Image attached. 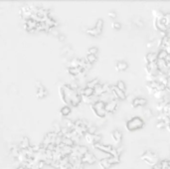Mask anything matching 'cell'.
Returning <instances> with one entry per match:
<instances>
[{
  "instance_id": "obj_1",
  "label": "cell",
  "mask_w": 170,
  "mask_h": 169,
  "mask_svg": "<svg viewBox=\"0 0 170 169\" xmlns=\"http://www.w3.org/2000/svg\"><path fill=\"white\" fill-rule=\"evenodd\" d=\"M144 125H145V122L140 116H133L126 121L125 127L128 131H136V130L142 129Z\"/></svg>"
},
{
  "instance_id": "obj_2",
  "label": "cell",
  "mask_w": 170,
  "mask_h": 169,
  "mask_svg": "<svg viewBox=\"0 0 170 169\" xmlns=\"http://www.w3.org/2000/svg\"><path fill=\"white\" fill-rule=\"evenodd\" d=\"M90 107H91V110L92 111L94 114L97 117H99L101 119H103V118L106 117L107 113L105 111V101H104L100 100V101H98L97 102H95L94 104H91Z\"/></svg>"
},
{
  "instance_id": "obj_3",
  "label": "cell",
  "mask_w": 170,
  "mask_h": 169,
  "mask_svg": "<svg viewBox=\"0 0 170 169\" xmlns=\"http://www.w3.org/2000/svg\"><path fill=\"white\" fill-rule=\"evenodd\" d=\"M140 159H141L143 162H145L146 164L150 165L151 167L154 166L155 164H157L159 161V158L158 156H157V154H155L154 152H152V151H150V150L144 151V152L141 154Z\"/></svg>"
},
{
  "instance_id": "obj_4",
  "label": "cell",
  "mask_w": 170,
  "mask_h": 169,
  "mask_svg": "<svg viewBox=\"0 0 170 169\" xmlns=\"http://www.w3.org/2000/svg\"><path fill=\"white\" fill-rule=\"evenodd\" d=\"M112 97L113 99L117 100V101H125L126 100V93L120 90L116 86H113L112 85V93H111Z\"/></svg>"
},
{
  "instance_id": "obj_5",
  "label": "cell",
  "mask_w": 170,
  "mask_h": 169,
  "mask_svg": "<svg viewBox=\"0 0 170 169\" xmlns=\"http://www.w3.org/2000/svg\"><path fill=\"white\" fill-rule=\"evenodd\" d=\"M118 109V101L112 99L105 102V111L107 113H114Z\"/></svg>"
},
{
  "instance_id": "obj_6",
  "label": "cell",
  "mask_w": 170,
  "mask_h": 169,
  "mask_svg": "<svg viewBox=\"0 0 170 169\" xmlns=\"http://www.w3.org/2000/svg\"><path fill=\"white\" fill-rule=\"evenodd\" d=\"M145 72H146L147 75L153 76V77H155V78H156L158 75H160V72H159L156 62H155V63L146 64V65H145Z\"/></svg>"
},
{
  "instance_id": "obj_7",
  "label": "cell",
  "mask_w": 170,
  "mask_h": 169,
  "mask_svg": "<svg viewBox=\"0 0 170 169\" xmlns=\"http://www.w3.org/2000/svg\"><path fill=\"white\" fill-rule=\"evenodd\" d=\"M81 160H82V162L85 164V163H87V164H90V165H92V164H95L97 161H98V158L97 156L94 154V153H91L90 151H88L86 154H84L82 158H81Z\"/></svg>"
},
{
  "instance_id": "obj_8",
  "label": "cell",
  "mask_w": 170,
  "mask_h": 169,
  "mask_svg": "<svg viewBox=\"0 0 170 169\" xmlns=\"http://www.w3.org/2000/svg\"><path fill=\"white\" fill-rule=\"evenodd\" d=\"M146 104H147V100L142 97H136L131 101L132 107H139V106L142 107V106H145Z\"/></svg>"
},
{
  "instance_id": "obj_9",
  "label": "cell",
  "mask_w": 170,
  "mask_h": 169,
  "mask_svg": "<svg viewBox=\"0 0 170 169\" xmlns=\"http://www.w3.org/2000/svg\"><path fill=\"white\" fill-rule=\"evenodd\" d=\"M111 136L113 138V141L115 143V144H120L121 141H122V138H123V134L120 130L118 129H115L113 130V132L111 133Z\"/></svg>"
},
{
  "instance_id": "obj_10",
  "label": "cell",
  "mask_w": 170,
  "mask_h": 169,
  "mask_svg": "<svg viewBox=\"0 0 170 169\" xmlns=\"http://www.w3.org/2000/svg\"><path fill=\"white\" fill-rule=\"evenodd\" d=\"M144 61L146 64L155 63L157 61V52H148L144 57Z\"/></svg>"
},
{
  "instance_id": "obj_11",
  "label": "cell",
  "mask_w": 170,
  "mask_h": 169,
  "mask_svg": "<svg viewBox=\"0 0 170 169\" xmlns=\"http://www.w3.org/2000/svg\"><path fill=\"white\" fill-rule=\"evenodd\" d=\"M115 69L118 72H125L128 69V64L125 61H118L115 65Z\"/></svg>"
},
{
  "instance_id": "obj_12",
  "label": "cell",
  "mask_w": 170,
  "mask_h": 169,
  "mask_svg": "<svg viewBox=\"0 0 170 169\" xmlns=\"http://www.w3.org/2000/svg\"><path fill=\"white\" fill-rule=\"evenodd\" d=\"M99 164H100V166H101V168L102 169H110L111 167H112L111 163H110L109 160H107V157L101 158L100 161H99Z\"/></svg>"
},
{
  "instance_id": "obj_13",
  "label": "cell",
  "mask_w": 170,
  "mask_h": 169,
  "mask_svg": "<svg viewBox=\"0 0 170 169\" xmlns=\"http://www.w3.org/2000/svg\"><path fill=\"white\" fill-rule=\"evenodd\" d=\"M94 94L96 97H99L101 98L102 95H103V90H102V84H98L95 88H94Z\"/></svg>"
},
{
  "instance_id": "obj_14",
  "label": "cell",
  "mask_w": 170,
  "mask_h": 169,
  "mask_svg": "<svg viewBox=\"0 0 170 169\" xmlns=\"http://www.w3.org/2000/svg\"><path fill=\"white\" fill-rule=\"evenodd\" d=\"M25 24H26V26H27V31L28 30H33V29H36V27H37V25H38V23L34 21V20H32V19H27L26 21H25Z\"/></svg>"
},
{
  "instance_id": "obj_15",
  "label": "cell",
  "mask_w": 170,
  "mask_h": 169,
  "mask_svg": "<svg viewBox=\"0 0 170 169\" xmlns=\"http://www.w3.org/2000/svg\"><path fill=\"white\" fill-rule=\"evenodd\" d=\"M31 146L30 145V140L28 137H23L20 144H19V148L20 149H28L29 147Z\"/></svg>"
},
{
  "instance_id": "obj_16",
  "label": "cell",
  "mask_w": 170,
  "mask_h": 169,
  "mask_svg": "<svg viewBox=\"0 0 170 169\" xmlns=\"http://www.w3.org/2000/svg\"><path fill=\"white\" fill-rule=\"evenodd\" d=\"M74 148L79 152L80 155H84V154H86L88 151H89V149H88V147L85 146V145H80V144H77V145H74Z\"/></svg>"
},
{
  "instance_id": "obj_17",
  "label": "cell",
  "mask_w": 170,
  "mask_h": 169,
  "mask_svg": "<svg viewBox=\"0 0 170 169\" xmlns=\"http://www.w3.org/2000/svg\"><path fill=\"white\" fill-rule=\"evenodd\" d=\"M71 113H72V109L69 105H65L60 110V114L62 116H69L71 114Z\"/></svg>"
},
{
  "instance_id": "obj_18",
  "label": "cell",
  "mask_w": 170,
  "mask_h": 169,
  "mask_svg": "<svg viewBox=\"0 0 170 169\" xmlns=\"http://www.w3.org/2000/svg\"><path fill=\"white\" fill-rule=\"evenodd\" d=\"M10 153H11V155L13 157L17 159L18 155L20 154V148L18 146H16V145H12L11 149H10Z\"/></svg>"
},
{
  "instance_id": "obj_19",
  "label": "cell",
  "mask_w": 170,
  "mask_h": 169,
  "mask_svg": "<svg viewBox=\"0 0 170 169\" xmlns=\"http://www.w3.org/2000/svg\"><path fill=\"white\" fill-rule=\"evenodd\" d=\"M64 122H65V125H64V126L68 127L71 131L75 129V122H74L72 119H70V118H65V119H64Z\"/></svg>"
},
{
  "instance_id": "obj_20",
  "label": "cell",
  "mask_w": 170,
  "mask_h": 169,
  "mask_svg": "<svg viewBox=\"0 0 170 169\" xmlns=\"http://www.w3.org/2000/svg\"><path fill=\"white\" fill-rule=\"evenodd\" d=\"M107 160L111 163V165L113 166L114 164H118L120 162V156H109Z\"/></svg>"
},
{
  "instance_id": "obj_21",
  "label": "cell",
  "mask_w": 170,
  "mask_h": 169,
  "mask_svg": "<svg viewBox=\"0 0 170 169\" xmlns=\"http://www.w3.org/2000/svg\"><path fill=\"white\" fill-rule=\"evenodd\" d=\"M47 95H48V91L46 90V89L44 87H42V88H40V89H37V97H38V98L43 99Z\"/></svg>"
},
{
  "instance_id": "obj_22",
  "label": "cell",
  "mask_w": 170,
  "mask_h": 169,
  "mask_svg": "<svg viewBox=\"0 0 170 169\" xmlns=\"http://www.w3.org/2000/svg\"><path fill=\"white\" fill-rule=\"evenodd\" d=\"M156 100H162V99H164L165 97H166V95H165V90L164 91H162V90H156L153 95H152Z\"/></svg>"
},
{
  "instance_id": "obj_23",
  "label": "cell",
  "mask_w": 170,
  "mask_h": 169,
  "mask_svg": "<svg viewBox=\"0 0 170 169\" xmlns=\"http://www.w3.org/2000/svg\"><path fill=\"white\" fill-rule=\"evenodd\" d=\"M98 84H100V80L99 79H92L91 81H89L87 84H86V87H88V88H91V89H94Z\"/></svg>"
},
{
  "instance_id": "obj_24",
  "label": "cell",
  "mask_w": 170,
  "mask_h": 169,
  "mask_svg": "<svg viewBox=\"0 0 170 169\" xmlns=\"http://www.w3.org/2000/svg\"><path fill=\"white\" fill-rule=\"evenodd\" d=\"M85 60H86L87 63L92 65L94 63H96V62L98 61V58H97V56H95V55H90V54H88L87 57L85 58Z\"/></svg>"
},
{
  "instance_id": "obj_25",
  "label": "cell",
  "mask_w": 170,
  "mask_h": 169,
  "mask_svg": "<svg viewBox=\"0 0 170 169\" xmlns=\"http://www.w3.org/2000/svg\"><path fill=\"white\" fill-rule=\"evenodd\" d=\"M86 33L91 35L92 37H99V36L101 35V33H100L95 27H94V28H91V29H87V30H86Z\"/></svg>"
},
{
  "instance_id": "obj_26",
  "label": "cell",
  "mask_w": 170,
  "mask_h": 169,
  "mask_svg": "<svg viewBox=\"0 0 170 169\" xmlns=\"http://www.w3.org/2000/svg\"><path fill=\"white\" fill-rule=\"evenodd\" d=\"M62 143H63L64 145H66V146H70V147H73L75 145V142H74L71 138H67V137H65V136H63V141H62Z\"/></svg>"
},
{
  "instance_id": "obj_27",
  "label": "cell",
  "mask_w": 170,
  "mask_h": 169,
  "mask_svg": "<svg viewBox=\"0 0 170 169\" xmlns=\"http://www.w3.org/2000/svg\"><path fill=\"white\" fill-rule=\"evenodd\" d=\"M84 138L86 139V141H87L89 144L94 145V134H91V133H89V132H86L85 135H84Z\"/></svg>"
},
{
  "instance_id": "obj_28",
  "label": "cell",
  "mask_w": 170,
  "mask_h": 169,
  "mask_svg": "<svg viewBox=\"0 0 170 169\" xmlns=\"http://www.w3.org/2000/svg\"><path fill=\"white\" fill-rule=\"evenodd\" d=\"M95 28L102 34V28H103V21H102V19H98V21L96 22V25H95Z\"/></svg>"
},
{
  "instance_id": "obj_29",
  "label": "cell",
  "mask_w": 170,
  "mask_h": 169,
  "mask_svg": "<svg viewBox=\"0 0 170 169\" xmlns=\"http://www.w3.org/2000/svg\"><path fill=\"white\" fill-rule=\"evenodd\" d=\"M163 21L165 23L166 27L170 28V13H164L163 14Z\"/></svg>"
},
{
  "instance_id": "obj_30",
  "label": "cell",
  "mask_w": 170,
  "mask_h": 169,
  "mask_svg": "<svg viewBox=\"0 0 170 169\" xmlns=\"http://www.w3.org/2000/svg\"><path fill=\"white\" fill-rule=\"evenodd\" d=\"M115 86H116L120 90H122V91L126 93V86H125V83L123 82V81H118V82L116 83Z\"/></svg>"
},
{
  "instance_id": "obj_31",
  "label": "cell",
  "mask_w": 170,
  "mask_h": 169,
  "mask_svg": "<svg viewBox=\"0 0 170 169\" xmlns=\"http://www.w3.org/2000/svg\"><path fill=\"white\" fill-rule=\"evenodd\" d=\"M61 127H62V126H60L59 124H54L53 126H52V130H51V131H53V132H55V133L58 134V133L61 131Z\"/></svg>"
},
{
  "instance_id": "obj_32",
  "label": "cell",
  "mask_w": 170,
  "mask_h": 169,
  "mask_svg": "<svg viewBox=\"0 0 170 169\" xmlns=\"http://www.w3.org/2000/svg\"><path fill=\"white\" fill-rule=\"evenodd\" d=\"M98 53H99V49H98L97 47H91V48H90V49L88 50V54H90V55H95V56H97Z\"/></svg>"
},
{
  "instance_id": "obj_33",
  "label": "cell",
  "mask_w": 170,
  "mask_h": 169,
  "mask_svg": "<svg viewBox=\"0 0 170 169\" xmlns=\"http://www.w3.org/2000/svg\"><path fill=\"white\" fill-rule=\"evenodd\" d=\"M168 124H166L164 121H161V120H157V124H156V128L158 129H163V128H166Z\"/></svg>"
},
{
  "instance_id": "obj_34",
  "label": "cell",
  "mask_w": 170,
  "mask_h": 169,
  "mask_svg": "<svg viewBox=\"0 0 170 169\" xmlns=\"http://www.w3.org/2000/svg\"><path fill=\"white\" fill-rule=\"evenodd\" d=\"M97 126L96 125H90L89 127H88V132L89 133H91V134H96L97 133Z\"/></svg>"
},
{
  "instance_id": "obj_35",
  "label": "cell",
  "mask_w": 170,
  "mask_h": 169,
  "mask_svg": "<svg viewBox=\"0 0 170 169\" xmlns=\"http://www.w3.org/2000/svg\"><path fill=\"white\" fill-rule=\"evenodd\" d=\"M49 32L52 34L53 36H55V37H59V35H60L59 31L56 29V27H55V28H50V31H49Z\"/></svg>"
},
{
  "instance_id": "obj_36",
  "label": "cell",
  "mask_w": 170,
  "mask_h": 169,
  "mask_svg": "<svg viewBox=\"0 0 170 169\" xmlns=\"http://www.w3.org/2000/svg\"><path fill=\"white\" fill-rule=\"evenodd\" d=\"M112 26H113V30H120L121 29V24L118 22H113Z\"/></svg>"
},
{
  "instance_id": "obj_37",
  "label": "cell",
  "mask_w": 170,
  "mask_h": 169,
  "mask_svg": "<svg viewBox=\"0 0 170 169\" xmlns=\"http://www.w3.org/2000/svg\"><path fill=\"white\" fill-rule=\"evenodd\" d=\"M70 131H71V130L69 129L68 127H66V126H62V127H61V133L64 135V136L67 134L68 132H70Z\"/></svg>"
},
{
  "instance_id": "obj_38",
  "label": "cell",
  "mask_w": 170,
  "mask_h": 169,
  "mask_svg": "<svg viewBox=\"0 0 170 169\" xmlns=\"http://www.w3.org/2000/svg\"><path fill=\"white\" fill-rule=\"evenodd\" d=\"M144 115L146 117H151L152 116V112L150 111V109H145L144 110Z\"/></svg>"
},
{
  "instance_id": "obj_39",
  "label": "cell",
  "mask_w": 170,
  "mask_h": 169,
  "mask_svg": "<svg viewBox=\"0 0 170 169\" xmlns=\"http://www.w3.org/2000/svg\"><path fill=\"white\" fill-rule=\"evenodd\" d=\"M59 94H60V96H61V99H62V101H64V99H65V93H64V90H63L62 86L59 88Z\"/></svg>"
},
{
  "instance_id": "obj_40",
  "label": "cell",
  "mask_w": 170,
  "mask_h": 169,
  "mask_svg": "<svg viewBox=\"0 0 170 169\" xmlns=\"http://www.w3.org/2000/svg\"><path fill=\"white\" fill-rule=\"evenodd\" d=\"M55 147H56V145H55V144H53V143H50V144L47 146V148H46V149H48V150H51V151H54V150H55Z\"/></svg>"
},
{
  "instance_id": "obj_41",
  "label": "cell",
  "mask_w": 170,
  "mask_h": 169,
  "mask_svg": "<svg viewBox=\"0 0 170 169\" xmlns=\"http://www.w3.org/2000/svg\"><path fill=\"white\" fill-rule=\"evenodd\" d=\"M58 39H59V41H60V42H64V41L66 40V36H65V35H63V34H60V35H59V37H58Z\"/></svg>"
},
{
  "instance_id": "obj_42",
  "label": "cell",
  "mask_w": 170,
  "mask_h": 169,
  "mask_svg": "<svg viewBox=\"0 0 170 169\" xmlns=\"http://www.w3.org/2000/svg\"><path fill=\"white\" fill-rule=\"evenodd\" d=\"M107 15H109V17L112 18V19H115V18H116V13H115V12H110Z\"/></svg>"
},
{
  "instance_id": "obj_43",
  "label": "cell",
  "mask_w": 170,
  "mask_h": 169,
  "mask_svg": "<svg viewBox=\"0 0 170 169\" xmlns=\"http://www.w3.org/2000/svg\"><path fill=\"white\" fill-rule=\"evenodd\" d=\"M36 89H40V88H42L43 87V85L41 84V83H39V82H36Z\"/></svg>"
},
{
  "instance_id": "obj_44",
  "label": "cell",
  "mask_w": 170,
  "mask_h": 169,
  "mask_svg": "<svg viewBox=\"0 0 170 169\" xmlns=\"http://www.w3.org/2000/svg\"><path fill=\"white\" fill-rule=\"evenodd\" d=\"M17 169H25V167H23L22 165H21V166H19V167H18Z\"/></svg>"
},
{
  "instance_id": "obj_45",
  "label": "cell",
  "mask_w": 170,
  "mask_h": 169,
  "mask_svg": "<svg viewBox=\"0 0 170 169\" xmlns=\"http://www.w3.org/2000/svg\"><path fill=\"white\" fill-rule=\"evenodd\" d=\"M31 169H40V168H38L37 166H33V167H32V168H31Z\"/></svg>"
},
{
  "instance_id": "obj_46",
  "label": "cell",
  "mask_w": 170,
  "mask_h": 169,
  "mask_svg": "<svg viewBox=\"0 0 170 169\" xmlns=\"http://www.w3.org/2000/svg\"><path fill=\"white\" fill-rule=\"evenodd\" d=\"M1 12H2V10H1V9H0V13H1Z\"/></svg>"
},
{
  "instance_id": "obj_47",
  "label": "cell",
  "mask_w": 170,
  "mask_h": 169,
  "mask_svg": "<svg viewBox=\"0 0 170 169\" xmlns=\"http://www.w3.org/2000/svg\"><path fill=\"white\" fill-rule=\"evenodd\" d=\"M25 169H29V168H25Z\"/></svg>"
}]
</instances>
